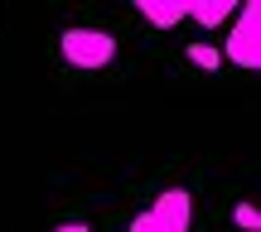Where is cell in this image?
<instances>
[{"label":"cell","instance_id":"1","mask_svg":"<svg viewBox=\"0 0 261 232\" xmlns=\"http://www.w3.org/2000/svg\"><path fill=\"white\" fill-rule=\"evenodd\" d=\"M58 54H63V63H73L77 73H97V68H107L116 58V34L73 24V29L58 34Z\"/></svg>","mask_w":261,"mask_h":232},{"label":"cell","instance_id":"2","mask_svg":"<svg viewBox=\"0 0 261 232\" xmlns=\"http://www.w3.org/2000/svg\"><path fill=\"white\" fill-rule=\"evenodd\" d=\"M189 227H194V194H189V189H169L145 213L130 218L126 232H189Z\"/></svg>","mask_w":261,"mask_h":232},{"label":"cell","instance_id":"3","mask_svg":"<svg viewBox=\"0 0 261 232\" xmlns=\"http://www.w3.org/2000/svg\"><path fill=\"white\" fill-rule=\"evenodd\" d=\"M218 54H223V63L247 68V73L261 68V5L256 0H242V5H237V29L227 34V44L218 48Z\"/></svg>","mask_w":261,"mask_h":232},{"label":"cell","instance_id":"4","mask_svg":"<svg viewBox=\"0 0 261 232\" xmlns=\"http://www.w3.org/2000/svg\"><path fill=\"white\" fill-rule=\"evenodd\" d=\"M136 15H145L155 29H174L179 19H189V0H136Z\"/></svg>","mask_w":261,"mask_h":232},{"label":"cell","instance_id":"5","mask_svg":"<svg viewBox=\"0 0 261 232\" xmlns=\"http://www.w3.org/2000/svg\"><path fill=\"white\" fill-rule=\"evenodd\" d=\"M232 10H237V0H189V15L203 29H218L223 19H232Z\"/></svg>","mask_w":261,"mask_h":232},{"label":"cell","instance_id":"6","mask_svg":"<svg viewBox=\"0 0 261 232\" xmlns=\"http://www.w3.org/2000/svg\"><path fill=\"white\" fill-rule=\"evenodd\" d=\"M189 63H198V68L213 73V68H223V54H218L213 44H189Z\"/></svg>","mask_w":261,"mask_h":232},{"label":"cell","instance_id":"7","mask_svg":"<svg viewBox=\"0 0 261 232\" xmlns=\"http://www.w3.org/2000/svg\"><path fill=\"white\" fill-rule=\"evenodd\" d=\"M237 227H247V232H256V227H261V213H256L252 203H237Z\"/></svg>","mask_w":261,"mask_h":232},{"label":"cell","instance_id":"8","mask_svg":"<svg viewBox=\"0 0 261 232\" xmlns=\"http://www.w3.org/2000/svg\"><path fill=\"white\" fill-rule=\"evenodd\" d=\"M54 232H92V227H87V223H58Z\"/></svg>","mask_w":261,"mask_h":232}]
</instances>
